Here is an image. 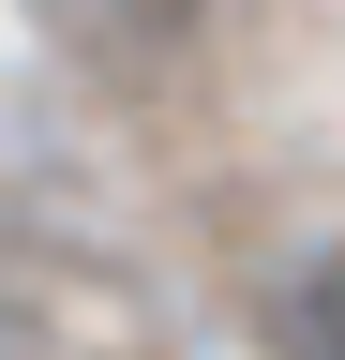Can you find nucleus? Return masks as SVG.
Instances as JSON below:
<instances>
[{
	"mask_svg": "<svg viewBox=\"0 0 345 360\" xmlns=\"http://www.w3.org/2000/svg\"><path fill=\"white\" fill-rule=\"evenodd\" d=\"M271 360H345V240L271 285Z\"/></svg>",
	"mask_w": 345,
	"mask_h": 360,
	"instance_id": "f257e3e1",
	"label": "nucleus"
},
{
	"mask_svg": "<svg viewBox=\"0 0 345 360\" xmlns=\"http://www.w3.org/2000/svg\"><path fill=\"white\" fill-rule=\"evenodd\" d=\"M226 0H75V30L91 45H136V60H165V45H195Z\"/></svg>",
	"mask_w": 345,
	"mask_h": 360,
	"instance_id": "f03ea898",
	"label": "nucleus"
}]
</instances>
